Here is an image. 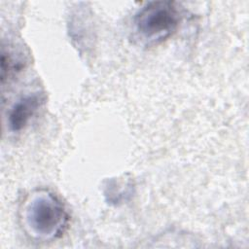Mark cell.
Returning <instances> with one entry per match:
<instances>
[{
    "label": "cell",
    "mask_w": 249,
    "mask_h": 249,
    "mask_svg": "<svg viewBox=\"0 0 249 249\" xmlns=\"http://www.w3.org/2000/svg\"><path fill=\"white\" fill-rule=\"evenodd\" d=\"M21 220L25 231L32 238L52 241L64 233L69 216L55 195L47 190H37L26 197Z\"/></svg>",
    "instance_id": "cell-1"
},
{
    "label": "cell",
    "mask_w": 249,
    "mask_h": 249,
    "mask_svg": "<svg viewBox=\"0 0 249 249\" xmlns=\"http://www.w3.org/2000/svg\"><path fill=\"white\" fill-rule=\"evenodd\" d=\"M180 13L174 2L153 1L143 6L133 19L137 38L148 46L168 39L177 29Z\"/></svg>",
    "instance_id": "cell-2"
},
{
    "label": "cell",
    "mask_w": 249,
    "mask_h": 249,
    "mask_svg": "<svg viewBox=\"0 0 249 249\" xmlns=\"http://www.w3.org/2000/svg\"><path fill=\"white\" fill-rule=\"evenodd\" d=\"M43 98L38 93L22 96L15 102L8 115L9 128L18 132L22 130L41 106Z\"/></svg>",
    "instance_id": "cell-3"
}]
</instances>
